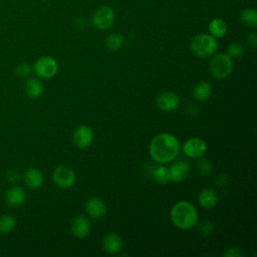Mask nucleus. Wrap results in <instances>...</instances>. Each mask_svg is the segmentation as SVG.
<instances>
[{
	"label": "nucleus",
	"mask_w": 257,
	"mask_h": 257,
	"mask_svg": "<svg viewBox=\"0 0 257 257\" xmlns=\"http://www.w3.org/2000/svg\"><path fill=\"white\" fill-rule=\"evenodd\" d=\"M180 149V142L175 135L161 133L152 139L149 146V153L157 163L166 164L178 156Z\"/></svg>",
	"instance_id": "nucleus-1"
},
{
	"label": "nucleus",
	"mask_w": 257,
	"mask_h": 257,
	"mask_svg": "<svg viewBox=\"0 0 257 257\" xmlns=\"http://www.w3.org/2000/svg\"><path fill=\"white\" fill-rule=\"evenodd\" d=\"M172 223L181 230H189L197 225L199 214L196 207L187 201L177 202L171 209Z\"/></svg>",
	"instance_id": "nucleus-2"
},
{
	"label": "nucleus",
	"mask_w": 257,
	"mask_h": 257,
	"mask_svg": "<svg viewBox=\"0 0 257 257\" xmlns=\"http://www.w3.org/2000/svg\"><path fill=\"white\" fill-rule=\"evenodd\" d=\"M190 47L197 57L208 58L216 53L218 49V41L217 38L210 33H200L192 38Z\"/></svg>",
	"instance_id": "nucleus-3"
},
{
	"label": "nucleus",
	"mask_w": 257,
	"mask_h": 257,
	"mask_svg": "<svg viewBox=\"0 0 257 257\" xmlns=\"http://www.w3.org/2000/svg\"><path fill=\"white\" fill-rule=\"evenodd\" d=\"M212 75L217 79H224L229 76L233 69V60L227 53H218L214 55L209 64Z\"/></svg>",
	"instance_id": "nucleus-4"
},
{
	"label": "nucleus",
	"mask_w": 257,
	"mask_h": 257,
	"mask_svg": "<svg viewBox=\"0 0 257 257\" xmlns=\"http://www.w3.org/2000/svg\"><path fill=\"white\" fill-rule=\"evenodd\" d=\"M91 21L95 28L99 30H106L113 25L115 21V12L112 7L102 5L93 12Z\"/></svg>",
	"instance_id": "nucleus-5"
},
{
	"label": "nucleus",
	"mask_w": 257,
	"mask_h": 257,
	"mask_svg": "<svg viewBox=\"0 0 257 257\" xmlns=\"http://www.w3.org/2000/svg\"><path fill=\"white\" fill-rule=\"evenodd\" d=\"M32 69L39 78L48 79L56 75L58 71V64L53 57L45 55L36 59Z\"/></svg>",
	"instance_id": "nucleus-6"
},
{
	"label": "nucleus",
	"mask_w": 257,
	"mask_h": 257,
	"mask_svg": "<svg viewBox=\"0 0 257 257\" xmlns=\"http://www.w3.org/2000/svg\"><path fill=\"white\" fill-rule=\"evenodd\" d=\"M53 182L62 189H68L75 183V174L73 170L67 166H58L52 174Z\"/></svg>",
	"instance_id": "nucleus-7"
},
{
	"label": "nucleus",
	"mask_w": 257,
	"mask_h": 257,
	"mask_svg": "<svg viewBox=\"0 0 257 257\" xmlns=\"http://www.w3.org/2000/svg\"><path fill=\"white\" fill-rule=\"evenodd\" d=\"M182 150L188 158L198 159L206 154L207 144L201 138H191L184 143Z\"/></svg>",
	"instance_id": "nucleus-8"
},
{
	"label": "nucleus",
	"mask_w": 257,
	"mask_h": 257,
	"mask_svg": "<svg viewBox=\"0 0 257 257\" xmlns=\"http://www.w3.org/2000/svg\"><path fill=\"white\" fill-rule=\"evenodd\" d=\"M72 140L77 148L86 149L92 144L93 132L87 125H79L75 128Z\"/></svg>",
	"instance_id": "nucleus-9"
},
{
	"label": "nucleus",
	"mask_w": 257,
	"mask_h": 257,
	"mask_svg": "<svg viewBox=\"0 0 257 257\" xmlns=\"http://www.w3.org/2000/svg\"><path fill=\"white\" fill-rule=\"evenodd\" d=\"M157 105L163 111L172 112L179 108L180 98L175 92L165 91L159 95L157 99Z\"/></svg>",
	"instance_id": "nucleus-10"
},
{
	"label": "nucleus",
	"mask_w": 257,
	"mask_h": 257,
	"mask_svg": "<svg viewBox=\"0 0 257 257\" xmlns=\"http://www.w3.org/2000/svg\"><path fill=\"white\" fill-rule=\"evenodd\" d=\"M25 198H26V193L24 189L17 185L11 186L4 193L5 203L11 208H17L21 206L24 203Z\"/></svg>",
	"instance_id": "nucleus-11"
},
{
	"label": "nucleus",
	"mask_w": 257,
	"mask_h": 257,
	"mask_svg": "<svg viewBox=\"0 0 257 257\" xmlns=\"http://www.w3.org/2000/svg\"><path fill=\"white\" fill-rule=\"evenodd\" d=\"M70 230L72 235L76 238H85L90 232V222L85 216H77L73 219Z\"/></svg>",
	"instance_id": "nucleus-12"
},
{
	"label": "nucleus",
	"mask_w": 257,
	"mask_h": 257,
	"mask_svg": "<svg viewBox=\"0 0 257 257\" xmlns=\"http://www.w3.org/2000/svg\"><path fill=\"white\" fill-rule=\"evenodd\" d=\"M85 210L91 218L99 219L104 216L106 212V207L104 202L100 198L91 197L85 203Z\"/></svg>",
	"instance_id": "nucleus-13"
},
{
	"label": "nucleus",
	"mask_w": 257,
	"mask_h": 257,
	"mask_svg": "<svg viewBox=\"0 0 257 257\" xmlns=\"http://www.w3.org/2000/svg\"><path fill=\"white\" fill-rule=\"evenodd\" d=\"M189 171H190V165L188 162L181 160L174 163L169 169L170 181L177 182V183L184 181L188 177Z\"/></svg>",
	"instance_id": "nucleus-14"
},
{
	"label": "nucleus",
	"mask_w": 257,
	"mask_h": 257,
	"mask_svg": "<svg viewBox=\"0 0 257 257\" xmlns=\"http://www.w3.org/2000/svg\"><path fill=\"white\" fill-rule=\"evenodd\" d=\"M102 248L108 254H117L122 248V240L119 235L115 233L107 234L102 240Z\"/></svg>",
	"instance_id": "nucleus-15"
},
{
	"label": "nucleus",
	"mask_w": 257,
	"mask_h": 257,
	"mask_svg": "<svg viewBox=\"0 0 257 257\" xmlns=\"http://www.w3.org/2000/svg\"><path fill=\"white\" fill-rule=\"evenodd\" d=\"M44 86L42 81L37 77H29L24 83L25 94L32 99H36L43 93Z\"/></svg>",
	"instance_id": "nucleus-16"
},
{
	"label": "nucleus",
	"mask_w": 257,
	"mask_h": 257,
	"mask_svg": "<svg viewBox=\"0 0 257 257\" xmlns=\"http://www.w3.org/2000/svg\"><path fill=\"white\" fill-rule=\"evenodd\" d=\"M218 199L217 192L211 188L202 190L198 195V202L200 206L207 210L214 208L218 203Z\"/></svg>",
	"instance_id": "nucleus-17"
},
{
	"label": "nucleus",
	"mask_w": 257,
	"mask_h": 257,
	"mask_svg": "<svg viewBox=\"0 0 257 257\" xmlns=\"http://www.w3.org/2000/svg\"><path fill=\"white\" fill-rule=\"evenodd\" d=\"M23 179H24L25 185L30 189H37L41 187L43 183V175L36 168L27 169L24 173Z\"/></svg>",
	"instance_id": "nucleus-18"
},
{
	"label": "nucleus",
	"mask_w": 257,
	"mask_h": 257,
	"mask_svg": "<svg viewBox=\"0 0 257 257\" xmlns=\"http://www.w3.org/2000/svg\"><path fill=\"white\" fill-rule=\"evenodd\" d=\"M193 97L198 101H205L212 96V85L209 82L201 81L192 90Z\"/></svg>",
	"instance_id": "nucleus-19"
},
{
	"label": "nucleus",
	"mask_w": 257,
	"mask_h": 257,
	"mask_svg": "<svg viewBox=\"0 0 257 257\" xmlns=\"http://www.w3.org/2000/svg\"><path fill=\"white\" fill-rule=\"evenodd\" d=\"M208 29H209V33L215 38H222L223 36L226 35L228 26L224 19L217 17V18H213L210 21L208 25Z\"/></svg>",
	"instance_id": "nucleus-20"
},
{
	"label": "nucleus",
	"mask_w": 257,
	"mask_h": 257,
	"mask_svg": "<svg viewBox=\"0 0 257 257\" xmlns=\"http://www.w3.org/2000/svg\"><path fill=\"white\" fill-rule=\"evenodd\" d=\"M124 44V36L120 33H111L105 39V46L111 51H116Z\"/></svg>",
	"instance_id": "nucleus-21"
},
{
	"label": "nucleus",
	"mask_w": 257,
	"mask_h": 257,
	"mask_svg": "<svg viewBox=\"0 0 257 257\" xmlns=\"http://www.w3.org/2000/svg\"><path fill=\"white\" fill-rule=\"evenodd\" d=\"M16 227V219L11 214L0 215V233L8 234Z\"/></svg>",
	"instance_id": "nucleus-22"
},
{
	"label": "nucleus",
	"mask_w": 257,
	"mask_h": 257,
	"mask_svg": "<svg viewBox=\"0 0 257 257\" xmlns=\"http://www.w3.org/2000/svg\"><path fill=\"white\" fill-rule=\"evenodd\" d=\"M241 21L248 27L255 28L257 26V11L254 8H245L240 15Z\"/></svg>",
	"instance_id": "nucleus-23"
},
{
	"label": "nucleus",
	"mask_w": 257,
	"mask_h": 257,
	"mask_svg": "<svg viewBox=\"0 0 257 257\" xmlns=\"http://www.w3.org/2000/svg\"><path fill=\"white\" fill-rule=\"evenodd\" d=\"M153 177L154 179L161 184H166L170 181V172L169 168L164 165H158L153 170Z\"/></svg>",
	"instance_id": "nucleus-24"
},
{
	"label": "nucleus",
	"mask_w": 257,
	"mask_h": 257,
	"mask_svg": "<svg viewBox=\"0 0 257 257\" xmlns=\"http://www.w3.org/2000/svg\"><path fill=\"white\" fill-rule=\"evenodd\" d=\"M197 169L201 175L208 176L211 174V172L213 170V165L210 160L201 157V159L197 163Z\"/></svg>",
	"instance_id": "nucleus-25"
},
{
	"label": "nucleus",
	"mask_w": 257,
	"mask_h": 257,
	"mask_svg": "<svg viewBox=\"0 0 257 257\" xmlns=\"http://www.w3.org/2000/svg\"><path fill=\"white\" fill-rule=\"evenodd\" d=\"M244 52H245V47L243 44H241L240 42H233L229 45L227 54L230 55L232 58H235V57L242 56Z\"/></svg>",
	"instance_id": "nucleus-26"
},
{
	"label": "nucleus",
	"mask_w": 257,
	"mask_h": 257,
	"mask_svg": "<svg viewBox=\"0 0 257 257\" xmlns=\"http://www.w3.org/2000/svg\"><path fill=\"white\" fill-rule=\"evenodd\" d=\"M31 66L27 62L19 63L15 68V73L18 77H27L31 72Z\"/></svg>",
	"instance_id": "nucleus-27"
},
{
	"label": "nucleus",
	"mask_w": 257,
	"mask_h": 257,
	"mask_svg": "<svg viewBox=\"0 0 257 257\" xmlns=\"http://www.w3.org/2000/svg\"><path fill=\"white\" fill-rule=\"evenodd\" d=\"M199 230L205 236L212 235L214 232V224L210 221H202L199 224Z\"/></svg>",
	"instance_id": "nucleus-28"
},
{
	"label": "nucleus",
	"mask_w": 257,
	"mask_h": 257,
	"mask_svg": "<svg viewBox=\"0 0 257 257\" xmlns=\"http://www.w3.org/2000/svg\"><path fill=\"white\" fill-rule=\"evenodd\" d=\"M6 179L8 180V182H10L12 184H16L19 181L20 176L15 169H10L6 172Z\"/></svg>",
	"instance_id": "nucleus-29"
},
{
	"label": "nucleus",
	"mask_w": 257,
	"mask_h": 257,
	"mask_svg": "<svg viewBox=\"0 0 257 257\" xmlns=\"http://www.w3.org/2000/svg\"><path fill=\"white\" fill-rule=\"evenodd\" d=\"M224 256H226V257H242V256H244V252L238 247H230L224 253Z\"/></svg>",
	"instance_id": "nucleus-30"
},
{
	"label": "nucleus",
	"mask_w": 257,
	"mask_h": 257,
	"mask_svg": "<svg viewBox=\"0 0 257 257\" xmlns=\"http://www.w3.org/2000/svg\"><path fill=\"white\" fill-rule=\"evenodd\" d=\"M247 42L248 44L252 47V48H255L257 46V34L255 31L251 32L248 37H247Z\"/></svg>",
	"instance_id": "nucleus-31"
},
{
	"label": "nucleus",
	"mask_w": 257,
	"mask_h": 257,
	"mask_svg": "<svg viewBox=\"0 0 257 257\" xmlns=\"http://www.w3.org/2000/svg\"><path fill=\"white\" fill-rule=\"evenodd\" d=\"M228 176L227 175H225V174H221L218 178H217V180H216V183H218L220 186H224L225 184H227V182H228Z\"/></svg>",
	"instance_id": "nucleus-32"
}]
</instances>
